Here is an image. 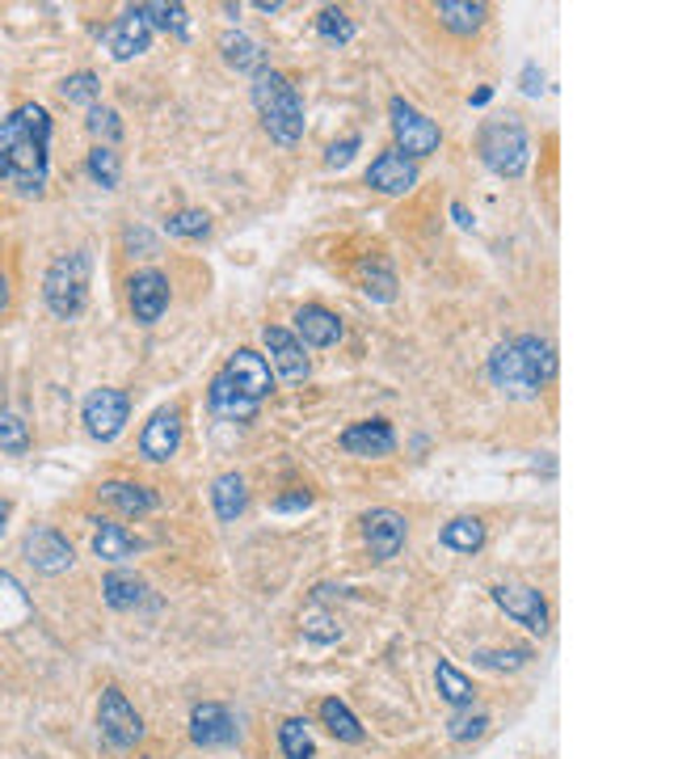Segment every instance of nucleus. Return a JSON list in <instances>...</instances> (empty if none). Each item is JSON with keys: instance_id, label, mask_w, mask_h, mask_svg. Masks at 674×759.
I'll return each mask as SVG.
<instances>
[{"instance_id": "32", "label": "nucleus", "mask_w": 674, "mask_h": 759, "mask_svg": "<svg viewBox=\"0 0 674 759\" xmlns=\"http://www.w3.org/2000/svg\"><path fill=\"white\" fill-rule=\"evenodd\" d=\"M278 751H283V759H317V743H312V730L304 717H287L278 726Z\"/></svg>"}, {"instance_id": "29", "label": "nucleus", "mask_w": 674, "mask_h": 759, "mask_svg": "<svg viewBox=\"0 0 674 759\" xmlns=\"http://www.w3.org/2000/svg\"><path fill=\"white\" fill-rule=\"evenodd\" d=\"M358 287L367 299L388 304V299H397V271L384 258H367V262H358Z\"/></svg>"}, {"instance_id": "51", "label": "nucleus", "mask_w": 674, "mask_h": 759, "mask_svg": "<svg viewBox=\"0 0 674 759\" xmlns=\"http://www.w3.org/2000/svg\"><path fill=\"white\" fill-rule=\"evenodd\" d=\"M253 9H258V13H278V9H283V4H278V0H258V4H253Z\"/></svg>"}, {"instance_id": "39", "label": "nucleus", "mask_w": 674, "mask_h": 759, "mask_svg": "<svg viewBox=\"0 0 674 759\" xmlns=\"http://www.w3.org/2000/svg\"><path fill=\"white\" fill-rule=\"evenodd\" d=\"M485 730H489V713H481V709H456L447 717V738L452 743H472V738H481Z\"/></svg>"}, {"instance_id": "18", "label": "nucleus", "mask_w": 674, "mask_h": 759, "mask_svg": "<svg viewBox=\"0 0 674 759\" xmlns=\"http://www.w3.org/2000/svg\"><path fill=\"white\" fill-rule=\"evenodd\" d=\"M190 738L198 747H232L237 743V722L219 701H198L190 709Z\"/></svg>"}, {"instance_id": "34", "label": "nucleus", "mask_w": 674, "mask_h": 759, "mask_svg": "<svg viewBox=\"0 0 674 759\" xmlns=\"http://www.w3.org/2000/svg\"><path fill=\"white\" fill-rule=\"evenodd\" d=\"M164 237H178V241H203V237H212V216L198 212V207L173 212V216L164 219Z\"/></svg>"}, {"instance_id": "19", "label": "nucleus", "mask_w": 674, "mask_h": 759, "mask_svg": "<svg viewBox=\"0 0 674 759\" xmlns=\"http://www.w3.org/2000/svg\"><path fill=\"white\" fill-rule=\"evenodd\" d=\"M296 338L304 351H324V347L342 342V317L324 304H304L296 313Z\"/></svg>"}, {"instance_id": "35", "label": "nucleus", "mask_w": 674, "mask_h": 759, "mask_svg": "<svg viewBox=\"0 0 674 759\" xmlns=\"http://www.w3.org/2000/svg\"><path fill=\"white\" fill-rule=\"evenodd\" d=\"M139 18L152 30H173V34H186V4H164V0H148V4H135Z\"/></svg>"}, {"instance_id": "30", "label": "nucleus", "mask_w": 674, "mask_h": 759, "mask_svg": "<svg viewBox=\"0 0 674 759\" xmlns=\"http://www.w3.org/2000/svg\"><path fill=\"white\" fill-rule=\"evenodd\" d=\"M317 717H321V726L333 734L338 743H363V726H358V717L351 713V705H346V701L329 696V701H321Z\"/></svg>"}, {"instance_id": "45", "label": "nucleus", "mask_w": 674, "mask_h": 759, "mask_svg": "<svg viewBox=\"0 0 674 759\" xmlns=\"http://www.w3.org/2000/svg\"><path fill=\"white\" fill-rule=\"evenodd\" d=\"M518 84H523V93H527V98H539V93H544V72H539V64H523V77H518Z\"/></svg>"}, {"instance_id": "3", "label": "nucleus", "mask_w": 674, "mask_h": 759, "mask_svg": "<svg viewBox=\"0 0 674 759\" xmlns=\"http://www.w3.org/2000/svg\"><path fill=\"white\" fill-rule=\"evenodd\" d=\"M253 106L262 114V127H266V136L274 144L296 148L304 139V98H299V89L292 84L287 72L262 68L253 77Z\"/></svg>"}, {"instance_id": "44", "label": "nucleus", "mask_w": 674, "mask_h": 759, "mask_svg": "<svg viewBox=\"0 0 674 759\" xmlns=\"http://www.w3.org/2000/svg\"><path fill=\"white\" fill-rule=\"evenodd\" d=\"M270 507H274L278 516H296V511H308V507H312V494H308V489H292V494H278Z\"/></svg>"}, {"instance_id": "2", "label": "nucleus", "mask_w": 674, "mask_h": 759, "mask_svg": "<svg viewBox=\"0 0 674 759\" xmlns=\"http://www.w3.org/2000/svg\"><path fill=\"white\" fill-rule=\"evenodd\" d=\"M489 380L511 401H532L544 393V384L557 376V347L539 333H518L511 342H498L485 363Z\"/></svg>"}, {"instance_id": "42", "label": "nucleus", "mask_w": 674, "mask_h": 759, "mask_svg": "<svg viewBox=\"0 0 674 759\" xmlns=\"http://www.w3.org/2000/svg\"><path fill=\"white\" fill-rule=\"evenodd\" d=\"M304 637H312V642H338L342 637V624L333 621L329 612H321V608H308L304 612Z\"/></svg>"}, {"instance_id": "23", "label": "nucleus", "mask_w": 674, "mask_h": 759, "mask_svg": "<svg viewBox=\"0 0 674 759\" xmlns=\"http://www.w3.org/2000/svg\"><path fill=\"white\" fill-rule=\"evenodd\" d=\"M102 599L114 612H139L152 596H148V582L135 569H110L102 578Z\"/></svg>"}, {"instance_id": "37", "label": "nucleus", "mask_w": 674, "mask_h": 759, "mask_svg": "<svg viewBox=\"0 0 674 759\" xmlns=\"http://www.w3.org/2000/svg\"><path fill=\"white\" fill-rule=\"evenodd\" d=\"M317 34H321L324 43H351L354 18L346 9H338V4H324L321 13H317Z\"/></svg>"}, {"instance_id": "52", "label": "nucleus", "mask_w": 674, "mask_h": 759, "mask_svg": "<svg viewBox=\"0 0 674 759\" xmlns=\"http://www.w3.org/2000/svg\"><path fill=\"white\" fill-rule=\"evenodd\" d=\"M4 523H9V502L0 498V536H4Z\"/></svg>"}, {"instance_id": "14", "label": "nucleus", "mask_w": 674, "mask_h": 759, "mask_svg": "<svg viewBox=\"0 0 674 759\" xmlns=\"http://www.w3.org/2000/svg\"><path fill=\"white\" fill-rule=\"evenodd\" d=\"M127 304L139 326H157L169 308V279L161 271H135L127 279Z\"/></svg>"}, {"instance_id": "6", "label": "nucleus", "mask_w": 674, "mask_h": 759, "mask_svg": "<svg viewBox=\"0 0 674 759\" xmlns=\"http://www.w3.org/2000/svg\"><path fill=\"white\" fill-rule=\"evenodd\" d=\"M98 734L114 751H132L144 738V717L135 713V705L123 696V688H114V683H106L98 696Z\"/></svg>"}, {"instance_id": "38", "label": "nucleus", "mask_w": 674, "mask_h": 759, "mask_svg": "<svg viewBox=\"0 0 674 759\" xmlns=\"http://www.w3.org/2000/svg\"><path fill=\"white\" fill-rule=\"evenodd\" d=\"M84 127H89L93 144H106V148H114L118 136H123V118H118V110H110V106H89Z\"/></svg>"}, {"instance_id": "4", "label": "nucleus", "mask_w": 674, "mask_h": 759, "mask_svg": "<svg viewBox=\"0 0 674 759\" xmlns=\"http://www.w3.org/2000/svg\"><path fill=\"white\" fill-rule=\"evenodd\" d=\"M89 279H93V253L89 249H72V253H59L47 274H43V299L52 308V317L59 321H72L84 313V299H89Z\"/></svg>"}, {"instance_id": "16", "label": "nucleus", "mask_w": 674, "mask_h": 759, "mask_svg": "<svg viewBox=\"0 0 674 759\" xmlns=\"http://www.w3.org/2000/svg\"><path fill=\"white\" fill-rule=\"evenodd\" d=\"M262 342H266V351H270L266 363H274V367H278V376H283V380H292V384H299V380L312 376V359L304 354V347H299V338L292 333V329L266 326V329H262Z\"/></svg>"}, {"instance_id": "28", "label": "nucleus", "mask_w": 674, "mask_h": 759, "mask_svg": "<svg viewBox=\"0 0 674 759\" xmlns=\"http://www.w3.org/2000/svg\"><path fill=\"white\" fill-rule=\"evenodd\" d=\"M434 683H438V696H443L452 709H472V705H477V688H472V679H468V676H459L456 662L438 658V667H434Z\"/></svg>"}, {"instance_id": "21", "label": "nucleus", "mask_w": 674, "mask_h": 759, "mask_svg": "<svg viewBox=\"0 0 674 759\" xmlns=\"http://www.w3.org/2000/svg\"><path fill=\"white\" fill-rule=\"evenodd\" d=\"M98 498L127 519H144L157 511V494L148 486H139V482H102V486H98Z\"/></svg>"}, {"instance_id": "17", "label": "nucleus", "mask_w": 674, "mask_h": 759, "mask_svg": "<svg viewBox=\"0 0 674 759\" xmlns=\"http://www.w3.org/2000/svg\"><path fill=\"white\" fill-rule=\"evenodd\" d=\"M224 376L232 380L244 397H253V401H262V397H270V393H274V372H270L266 354L249 351V347H241V351L228 354Z\"/></svg>"}, {"instance_id": "22", "label": "nucleus", "mask_w": 674, "mask_h": 759, "mask_svg": "<svg viewBox=\"0 0 674 759\" xmlns=\"http://www.w3.org/2000/svg\"><path fill=\"white\" fill-rule=\"evenodd\" d=\"M216 47H219V55H224V64H228L232 72H241V77H258V72L266 68L262 43H253L244 30H224Z\"/></svg>"}, {"instance_id": "25", "label": "nucleus", "mask_w": 674, "mask_h": 759, "mask_svg": "<svg viewBox=\"0 0 674 759\" xmlns=\"http://www.w3.org/2000/svg\"><path fill=\"white\" fill-rule=\"evenodd\" d=\"M93 553L102 562H127L135 553H144V541L132 536L123 523H110V519H98V532H93Z\"/></svg>"}, {"instance_id": "47", "label": "nucleus", "mask_w": 674, "mask_h": 759, "mask_svg": "<svg viewBox=\"0 0 674 759\" xmlns=\"http://www.w3.org/2000/svg\"><path fill=\"white\" fill-rule=\"evenodd\" d=\"M452 219H456L459 228H477V216H472V212H468V207H464V203H452Z\"/></svg>"}, {"instance_id": "20", "label": "nucleus", "mask_w": 674, "mask_h": 759, "mask_svg": "<svg viewBox=\"0 0 674 759\" xmlns=\"http://www.w3.org/2000/svg\"><path fill=\"white\" fill-rule=\"evenodd\" d=\"M106 47L110 55L123 64V59H135L152 47V26L139 18V9H127L123 18H114L106 26Z\"/></svg>"}, {"instance_id": "41", "label": "nucleus", "mask_w": 674, "mask_h": 759, "mask_svg": "<svg viewBox=\"0 0 674 759\" xmlns=\"http://www.w3.org/2000/svg\"><path fill=\"white\" fill-rule=\"evenodd\" d=\"M472 662L489 667V671H518V667L532 662V650H523V646H511V650H477Z\"/></svg>"}, {"instance_id": "9", "label": "nucleus", "mask_w": 674, "mask_h": 759, "mask_svg": "<svg viewBox=\"0 0 674 759\" xmlns=\"http://www.w3.org/2000/svg\"><path fill=\"white\" fill-rule=\"evenodd\" d=\"M493 603L511 616L514 624H523L527 633H548V599L539 596L536 587H523V582H498L493 591Z\"/></svg>"}, {"instance_id": "31", "label": "nucleus", "mask_w": 674, "mask_h": 759, "mask_svg": "<svg viewBox=\"0 0 674 759\" xmlns=\"http://www.w3.org/2000/svg\"><path fill=\"white\" fill-rule=\"evenodd\" d=\"M438 541H443V548H452V553H477L485 544V523L477 516H459L452 523H443Z\"/></svg>"}, {"instance_id": "13", "label": "nucleus", "mask_w": 674, "mask_h": 759, "mask_svg": "<svg viewBox=\"0 0 674 759\" xmlns=\"http://www.w3.org/2000/svg\"><path fill=\"white\" fill-rule=\"evenodd\" d=\"M178 448H182V409L164 406L144 422V434H139V456L152 461V464H164V461L178 456Z\"/></svg>"}, {"instance_id": "49", "label": "nucleus", "mask_w": 674, "mask_h": 759, "mask_svg": "<svg viewBox=\"0 0 674 759\" xmlns=\"http://www.w3.org/2000/svg\"><path fill=\"white\" fill-rule=\"evenodd\" d=\"M9 313V279H4V271H0V317Z\"/></svg>"}, {"instance_id": "15", "label": "nucleus", "mask_w": 674, "mask_h": 759, "mask_svg": "<svg viewBox=\"0 0 674 759\" xmlns=\"http://www.w3.org/2000/svg\"><path fill=\"white\" fill-rule=\"evenodd\" d=\"M367 186L376 194H409L418 186V161H409L401 148H384L376 161L367 165Z\"/></svg>"}, {"instance_id": "24", "label": "nucleus", "mask_w": 674, "mask_h": 759, "mask_svg": "<svg viewBox=\"0 0 674 759\" xmlns=\"http://www.w3.org/2000/svg\"><path fill=\"white\" fill-rule=\"evenodd\" d=\"M207 406H212V414H216V418H224V422H249V418L258 414V406H262V401L244 397L241 388H237L232 380L219 372V376L212 380V388H207Z\"/></svg>"}, {"instance_id": "27", "label": "nucleus", "mask_w": 674, "mask_h": 759, "mask_svg": "<svg viewBox=\"0 0 674 759\" xmlns=\"http://www.w3.org/2000/svg\"><path fill=\"white\" fill-rule=\"evenodd\" d=\"M212 507H216V516L224 523H237L244 516V507H249V486H244L241 473H219L216 482H212Z\"/></svg>"}, {"instance_id": "7", "label": "nucleus", "mask_w": 674, "mask_h": 759, "mask_svg": "<svg viewBox=\"0 0 674 759\" xmlns=\"http://www.w3.org/2000/svg\"><path fill=\"white\" fill-rule=\"evenodd\" d=\"M388 114H392V136H397L392 148H401L409 161H422V157L438 152L443 132H438L434 118H426L418 106H409L404 98H392V102H388Z\"/></svg>"}, {"instance_id": "43", "label": "nucleus", "mask_w": 674, "mask_h": 759, "mask_svg": "<svg viewBox=\"0 0 674 759\" xmlns=\"http://www.w3.org/2000/svg\"><path fill=\"white\" fill-rule=\"evenodd\" d=\"M358 148H363V136H346L342 144H333V148H329L324 165H329V169H346V165L354 161V152H358Z\"/></svg>"}, {"instance_id": "8", "label": "nucleus", "mask_w": 674, "mask_h": 759, "mask_svg": "<svg viewBox=\"0 0 674 759\" xmlns=\"http://www.w3.org/2000/svg\"><path fill=\"white\" fill-rule=\"evenodd\" d=\"M81 418H84V431L93 434L98 443H110V439L123 434L127 418H132V397L123 388H93L84 397Z\"/></svg>"}, {"instance_id": "26", "label": "nucleus", "mask_w": 674, "mask_h": 759, "mask_svg": "<svg viewBox=\"0 0 674 759\" xmlns=\"http://www.w3.org/2000/svg\"><path fill=\"white\" fill-rule=\"evenodd\" d=\"M434 13H438L443 30H452V34H459V38H468V34H477V30L485 26L489 4H481V0H438Z\"/></svg>"}, {"instance_id": "10", "label": "nucleus", "mask_w": 674, "mask_h": 759, "mask_svg": "<svg viewBox=\"0 0 674 759\" xmlns=\"http://www.w3.org/2000/svg\"><path fill=\"white\" fill-rule=\"evenodd\" d=\"M363 541H367L372 562H392L404 548V541H409V523H404L401 511L376 507V511L363 516Z\"/></svg>"}, {"instance_id": "40", "label": "nucleus", "mask_w": 674, "mask_h": 759, "mask_svg": "<svg viewBox=\"0 0 674 759\" xmlns=\"http://www.w3.org/2000/svg\"><path fill=\"white\" fill-rule=\"evenodd\" d=\"M0 452H9V456H26L30 452V427L13 409H0Z\"/></svg>"}, {"instance_id": "1", "label": "nucleus", "mask_w": 674, "mask_h": 759, "mask_svg": "<svg viewBox=\"0 0 674 759\" xmlns=\"http://www.w3.org/2000/svg\"><path fill=\"white\" fill-rule=\"evenodd\" d=\"M52 114L38 102H22L0 118V182L18 194H43L52 178Z\"/></svg>"}, {"instance_id": "36", "label": "nucleus", "mask_w": 674, "mask_h": 759, "mask_svg": "<svg viewBox=\"0 0 674 759\" xmlns=\"http://www.w3.org/2000/svg\"><path fill=\"white\" fill-rule=\"evenodd\" d=\"M59 98L68 102V106H98V98H102V81H98V72H72V77H64L59 84Z\"/></svg>"}, {"instance_id": "48", "label": "nucleus", "mask_w": 674, "mask_h": 759, "mask_svg": "<svg viewBox=\"0 0 674 759\" xmlns=\"http://www.w3.org/2000/svg\"><path fill=\"white\" fill-rule=\"evenodd\" d=\"M0 587H4V591H13V596L26 599V591H22V582H18V578H13L9 569H0Z\"/></svg>"}, {"instance_id": "50", "label": "nucleus", "mask_w": 674, "mask_h": 759, "mask_svg": "<svg viewBox=\"0 0 674 759\" xmlns=\"http://www.w3.org/2000/svg\"><path fill=\"white\" fill-rule=\"evenodd\" d=\"M489 98H493V89H477V93H472V106H489Z\"/></svg>"}, {"instance_id": "5", "label": "nucleus", "mask_w": 674, "mask_h": 759, "mask_svg": "<svg viewBox=\"0 0 674 759\" xmlns=\"http://www.w3.org/2000/svg\"><path fill=\"white\" fill-rule=\"evenodd\" d=\"M477 152H481L489 173L514 182L532 165V136H527V127L518 118H511V114L506 118H489L485 127H481V136H477Z\"/></svg>"}, {"instance_id": "11", "label": "nucleus", "mask_w": 674, "mask_h": 759, "mask_svg": "<svg viewBox=\"0 0 674 759\" xmlns=\"http://www.w3.org/2000/svg\"><path fill=\"white\" fill-rule=\"evenodd\" d=\"M22 553H26V562L38 574H68L72 562H77V553H72V541L64 536V532H55V528H30L26 541H22Z\"/></svg>"}, {"instance_id": "12", "label": "nucleus", "mask_w": 674, "mask_h": 759, "mask_svg": "<svg viewBox=\"0 0 674 759\" xmlns=\"http://www.w3.org/2000/svg\"><path fill=\"white\" fill-rule=\"evenodd\" d=\"M338 443H342V452H351L358 461H384L397 452V431L388 418H363L338 434Z\"/></svg>"}, {"instance_id": "46", "label": "nucleus", "mask_w": 674, "mask_h": 759, "mask_svg": "<svg viewBox=\"0 0 674 759\" xmlns=\"http://www.w3.org/2000/svg\"><path fill=\"white\" fill-rule=\"evenodd\" d=\"M123 241H127V249H135V245H139V249H144L139 258H152V253H157V241H152L144 228H127V233H123Z\"/></svg>"}, {"instance_id": "33", "label": "nucleus", "mask_w": 674, "mask_h": 759, "mask_svg": "<svg viewBox=\"0 0 674 759\" xmlns=\"http://www.w3.org/2000/svg\"><path fill=\"white\" fill-rule=\"evenodd\" d=\"M84 169H89V178H93L102 190H114L118 186V178H123V161H118V152L106 148V144H93V148H89Z\"/></svg>"}]
</instances>
